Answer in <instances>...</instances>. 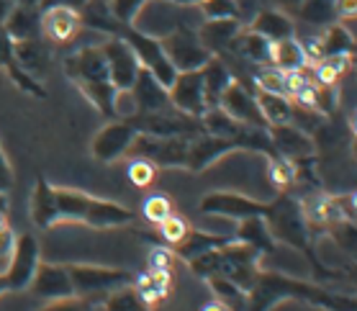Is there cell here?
I'll return each mask as SVG.
<instances>
[{"mask_svg":"<svg viewBox=\"0 0 357 311\" xmlns=\"http://www.w3.org/2000/svg\"><path fill=\"white\" fill-rule=\"evenodd\" d=\"M283 301H301L321 311H357L352 296L332 294L317 283L291 278L278 271H260L247 294V311H270Z\"/></svg>","mask_w":357,"mask_h":311,"instance_id":"6da1fadb","label":"cell"},{"mask_svg":"<svg viewBox=\"0 0 357 311\" xmlns=\"http://www.w3.org/2000/svg\"><path fill=\"white\" fill-rule=\"evenodd\" d=\"M265 224H268L270 234L275 242H283V245L298 250L309 265L314 268V275L317 278H340L342 271H334V268H326L324 262L317 257V247H314V234H311L309 224L303 219V208H301V201L296 196H291L288 190L278 193L275 201H268V213H265Z\"/></svg>","mask_w":357,"mask_h":311,"instance_id":"7a4b0ae2","label":"cell"},{"mask_svg":"<svg viewBox=\"0 0 357 311\" xmlns=\"http://www.w3.org/2000/svg\"><path fill=\"white\" fill-rule=\"evenodd\" d=\"M54 216L57 224H85L93 229H119L134 221V213L126 206L96 198L77 188L54 185Z\"/></svg>","mask_w":357,"mask_h":311,"instance_id":"3957f363","label":"cell"},{"mask_svg":"<svg viewBox=\"0 0 357 311\" xmlns=\"http://www.w3.org/2000/svg\"><path fill=\"white\" fill-rule=\"evenodd\" d=\"M65 75L77 85V91L96 106V111L106 119H119L116 116V98L119 91L108 77V65L103 59L100 47H80L65 59Z\"/></svg>","mask_w":357,"mask_h":311,"instance_id":"277c9868","label":"cell"},{"mask_svg":"<svg viewBox=\"0 0 357 311\" xmlns=\"http://www.w3.org/2000/svg\"><path fill=\"white\" fill-rule=\"evenodd\" d=\"M260 260H262V252H257L252 245L239 242V239H231V242L216 247V250L198 255L188 265H190V271L198 278L203 280L227 278L234 286H239L242 291L250 294V288L255 286V278L260 273Z\"/></svg>","mask_w":357,"mask_h":311,"instance_id":"5b68a950","label":"cell"},{"mask_svg":"<svg viewBox=\"0 0 357 311\" xmlns=\"http://www.w3.org/2000/svg\"><path fill=\"white\" fill-rule=\"evenodd\" d=\"M70 280H73V294L85 301L106 298L111 291L134 283L137 273L123 271V268H106V265H85V262H70L67 265Z\"/></svg>","mask_w":357,"mask_h":311,"instance_id":"8992f818","label":"cell"},{"mask_svg":"<svg viewBox=\"0 0 357 311\" xmlns=\"http://www.w3.org/2000/svg\"><path fill=\"white\" fill-rule=\"evenodd\" d=\"M126 121L139 131L149 137H167V139H195L203 134L201 119L185 116L175 108H162V111H149V114H131Z\"/></svg>","mask_w":357,"mask_h":311,"instance_id":"52a82bcc","label":"cell"},{"mask_svg":"<svg viewBox=\"0 0 357 311\" xmlns=\"http://www.w3.org/2000/svg\"><path fill=\"white\" fill-rule=\"evenodd\" d=\"M8 268L3 271V278L8 283V294H18V291H29L33 280V273L41 262V247L39 239L33 234H21L13 239L8 255Z\"/></svg>","mask_w":357,"mask_h":311,"instance_id":"ba28073f","label":"cell"},{"mask_svg":"<svg viewBox=\"0 0 357 311\" xmlns=\"http://www.w3.org/2000/svg\"><path fill=\"white\" fill-rule=\"evenodd\" d=\"M160 41H162V50L167 54V59H170L178 73L201 70L208 62V57H211L208 50L198 39V31H193V29H188L183 24L170 29V33H165Z\"/></svg>","mask_w":357,"mask_h":311,"instance_id":"9c48e42d","label":"cell"},{"mask_svg":"<svg viewBox=\"0 0 357 311\" xmlns=\"http://www.w3.org/2000/svg\"><path fill=\"white\" fill-rule=\"evenodd\" d=\"M201 213L206 216H224V219L231 221H244L252 219V216H262L268 213V204L265 201H257V198H250L244 193H234V190H213V193H206L198 204Z\"/></svg>","mask_w":357,"mask_h":311,"instance_id":"30bf717a","label":"cell"},{"mask_svg":"<svg viewBox=\"0 0 357 311\" xmlns=\"http://www.w3.org/2000/svg\"><path fill=\"white\" fill-rule=\"evenodd\" d=\"M137 134L139 131L126 119H114V121L103 123L98 129V134L90 142V155L96 157L98 162H106V165L116 162L123 155H129Z\"/></svg>","mask_w":357,"mask_h":311,"instance_id":"8fae6325","label":"cell"},{"mask_svg":"<svg viewBox=\"0 0 357 311\" xmlns=\"http://www.w3.org/2000/svg\"><path fill=\"white\" fill-rule=\"evenodd\" d=\"M188 139H167V137H149V134H137L131 144L129 155L144 157L155 167H180L185 170L188 160Z\"/></svg>","mask_w":357,"mask_h":311,"instance_id":"7c38bea8","label":"cell"},{"mask_svg":"<svg viewBox=\"0 0 357 311\" xmlns=\"http://www.w3.org/2000/svg\"><path fill=\"white\" fill-rule=\"evenodd\" d=\"M98 47L103 52V59H106L108 65V77H111L116 91H131V85L137 80L142 65H139L137 54L131 52L129 44L123 39H119V36H108Z\"/></svg>","mask_w":357,"mask_h":311,"instance_id":"4fadbf2b","label":"cell"},{"mask_svg":"<svg viewBox=\"0 0 357 311\" xmlns=\"http://www.w3.org/2000/svg\"><path fill=\"white\" fill-rule=\"evenodd\" d=\"M167 96H170V106L185 116L201 119L208 111L206 108V96H203L201 70H185V73L175 75L172 85L167 88Z\"/></svg>","mask_w":357,"mask_h":311,"instance_id":"5bb4252c","label":"cell"},{"mask_svg":"<svg viewBox=\"0 0 357 311\" xmlns=\"http://www.w3.org/2000/svg\"><path fill=\"white\" fill-rule=\"evenodd\" d=\"M219 108L239 123H247V126H268L265 119H262L260 106H257L255 91L239 80H231L227 85V91L221 93Z\"/></svg>","mask_w":357,"mask_h":311,"instance_id":"9a60e30c","label":"cell"},{"mask_svg":"<svg viewBox=\"0 0 357 311\" xmlns=\"http://www.w3.org/2000/svg\"><path fill=\"white\" fill-rule=\"evenodd\" d=\"M82 16L70 6H52L41 10V39L49 44H70L82 31Z\"/></svg>","mask_w":357,"mask_h":311,"instance_id":"2e32d148","label":"cell"},{"mask_svg":"<svg viewBox=\"0 0 357 311\" xmlns=\"http://www.w3.org/2000/svg\"><path fill=\"white\" fill-rule=\"evenodd\" d=\"M268 134L278 157H285V160H293V162L303 160V157H317L314 134L303 131L296 123H275V126H268Z\"/></svg>","mask_w":357,"mask_h":311,"instance_id":"e0dca14e","label":"cell"},{"mask_svg":"<svg viewBox=\"0 0 357 311\" xmlns=\"http://www.w3.org/2000/svg\"><path fill=\"white\" fill-rule=\"evenodd\" d=\"M229 152H236L234 142L231 139H224V137H213V134H198L195 139H190L188 144V160H185V170L190 172H203L206 167H211L221 160V157H227Z\"/></svg>","mask_w":357,"mask_h":311,"instance_id":"ac0fdd59","label":"cell"},{"mask_svg":"<svg viewBox=\"0 0 357 311\" xmlns=\"http://www.w3.org/2000/svg\"><path fill=\"white\" fill-rule=\"evenodd\" d=\"M29 291H31L33 296H39V298H47V301L75 296L67 265H57V262H39Z\"/></svg>","mask_w":357,"mask_h":311,"instance_id":"d6986e66","label":"cell"},{"mask_svg":"<svg viewBox=\"0 0 357 311\" xmlns=\"http://www.w3.org/2000/svg\"><path fill=\"white\" fill-rule=\"evenodd\" d=\"M129 93H131V100H134V114H149V111L170 108L167 88L149 70H144V67L139 70L137 80H134Z\"/></svg>","mask_w":357,"mask_h":311,"instance_id":"ffe728a7","label":"cell"},{"mask_svg":"<svg viewBox=\"0 0 357 311\" xmlns=\"http://www.w3.org/2000/svg\"><path fill=\"white\" fill-rule=\"evenodd\" d=\"M13 57H16V65L36 80H41L52 65V50H49V41L44 39L13 41Z\"/></svg>","mask_w":357,"mask_h":311,"instance_id":"44dd1931","label":"cell"},{"mask_svg":"<svg viewBox=\"0 0 357 311\" xmlns=\"http://www.w3.org/2000/svg\"><path fill=\"white\" fill-rule=\"evenodd\" d=\"M247 29L265 36L270 44L283 41V39H288V36H296V31H293V18L285 16L283 10H278V8H260V13L247 24Z\"/></svg>","mask_w":357,"mask_h":311,"instance_id":"7402d4cb","label":"cell"},{"mask_svg":"<svg viewBox=\"0 0 357 311\" xmlns=\"http://www.w3.org/2000/svg\"><path fill=\"white\" fill-rule=\"evenodd\" d=\"M239 31H242V24L234 21V18H227V21H203V26L198 29V39L208 50V54L219 57V54H224L229 50V44L234 41V36Z\"/></svg>","mask_w":357,"mask_h":311,"instance_id":"603a6c76","label":"cell"},{"mask_svg":"<svg viewBox=\"0 0 357 311\" xmlns=\"http://www.w3.org/2000/svg\"><path fill=\"white\" fill-rule=\"evenodd\" d=\"M203 75V96H206V108H219L221 93L227 91V85L234 80V75L229 65L221 57H208V62L201 67Z\"/></svg>","mask_w":357,"mask_h":311,"instance_id":"cb8c5ba5","label":"cell"},{"mask_svg":"<svg viewBox=\"0 0 357 311\" xmlns=\"http://www.w3.org/2000/svg\"><path fill=\"white\" fill-rule=\"evenodd\" d=\"M134 288L139 291V296L144 298L152 309L160 306L162 301H167L172 294V273H165V271H155V268H149L146 273L142 275H134Z\"/></svg>","mask_w":357,"mask_h":311,"instance_id":"d4e9b609","label":"cell"},{"mask_svg":"<svg viewBox=\"0 0 357 311\" xmlns=\"http://www.w3.org/2000/svg\"><path fill=\"white\" fill-rule=\"evenodd\" d=\"M234 239V234H229V237H221V234H211V232H201V229H188L185 239L180 242L178 247H170L172 252H175V257L183 262H190L195 260L198 255L208 252V250H216V247L227 245V242H231Z\"/></svg>","mask_w":357,"mask_h":311,"instance_id":"484cf974","label":"cell"},{"mask_svg":"<svg viewBox=\"0 0 357 311\" xmlns=\"http://www.w3.org/2000/svg\"><path fill=\"white\" fill-rule=\"evenodd\" d=\"M31 221L39 229H52L57 227V216H54V185L39 175L33 183L31 196Z\"/></svg>","mask_w":357,"mask_h":311,"instance_id":"4316f807","label":"cell"},{"mask_svg":"<svg viewBox=\"0 0 357 311\" xmlns=\"http://www.w3.org/2000/svg\"><path fill=\"white\" fill-rule=\"evenodd\" d=\"M3 26H6V31H8V36L13 41L41 39V8L16 6Z\"/></svg>","mask_w":357,"mask_h":311,"instance_id":"83f0119b","label":"cell"},{"mask_svg":"<svg viewBox=\"0 0 357 311\" xmlns=\"http://www.w3.org/2000/svg\"><path fill=\"white\" fill-rule=\"evenodd\" d=\"M270 65L275 67V70H280V73L291 75L303 70V67H309V59H306V52L301 47V41L296 36H288V39L273 44V50H270Z\"/></svg>","mask_w":357,"mask_h":311,"instance_id":"f1b7e54d","label":"cell"},{"mask_svg":"<svg viewBox=\"0 0 357 311\" xmlns=\"http://www.w3.org/2000/svg\"><path fill=\"white\" fill-rule=\"evenodd\" d=\"M234 239L247 242V245H252L262 255H268L275 250V239H273V234H270L268 224H265L262 216H252V219L239 221V224H236V232H234Z\"/></svg>","mask_w":357,"mask_h":311,"instance_id":"f546056e","label":"cell"},{"mask_svg":"<svg viewBox=\"0 0 357 311\" xmlns=\"http://www.w3.org/2000/svg\"><path fill=\"white\" fill-rule=\"evenodd\" d=\"M255 98H257V106H260L262 119H265L268 126L291 123V111H293L291 98L278 96V93H265V91H255Z\"/></svg>","mask_w":357,"mask_h":311,"instance_id":"4dcf8cb0","label":"cell"},{"mask_svg":"<svg viewBox=\"0 0 357 311\" xmlns=\"http://www.w3.org/2000/svg\"><path fill=\"white\" fill-rule=\"evenodd\" d=\"M349 70H352V54H337V57H324L314 62L311 77L319 85H337Z\"/></svg>","mask_w":357,"mask_h":311,"instance_id":"1f68e13d","label":"cell"},{"mask_svg":"<svg viewBox=\"0 0 357 311\" xmlns=\"http://www.w3.org/2000/svg\"><path fill=\"white\" fill-rule=\"evenodd\" d=\"M103 309L106 311H155L142 296H139L134 283H126V286L111 291V294L103 298Z\"/></svg>","mask_w":357,"mask_h":311,"instance_id":"d6a6232c","label":"cell"},{"mask_svg":"<svg viewBox=\"0 0 357 311\" xmlns=\"http://www.w3.org/2000/svg\"><path fill=\"white\" fill-rule=\"evenodd\" d=\"M296 16H298L303 24L324 29V26L337 21L334 0H301V6L296 8Z\"/></svg>","mask_w":357,"mask_h":311,"instance_id":"836d02e7","label":"cell"},{"mask_svg":"<svg viewBox=\"0 0 357 311\" xmlns=\"http://www.w3.org/2000/svg\"><path fill=\"white\" fill-rule=\"evenodd\" d=\"M252 88L265 93H278V96L288 98V77L273 65H262L252 70Z\"/></svg>","mask_w":357,"mask_h":311,"instance_id":"e575fe53","label":"cell"},{"mask_svg":"<svg viewBox=\"0 0 357 311\" xmlns=\"http://www.w3.org/2000/svg\"><path fill=\"white\" fill-rule=\"evenodd\" d=\"M208 286H211L213 296H216L221 303H227L231 311H247V291H242L239 286H234L231 280L208 278Z\"/></svg>","mask_w":357,"mask_h":311,"instance_id":"d590c367","label":"cell"},{"mask_svg":"<svg viewBox=\"0 0 357 311\" xmlns=\"http://www.w3.org/2000/svg\"><path fill=\"white\" fill-rule=\"evenodd\" d=\"M268 170H270V183L278 188V193L293 188V183H296V165H293V160H285V157H270Z\"/></svg>","mask_w":357,"mask_h":311,"instance_id":"8d00e7d4","label":"cell"},{"mask_svg":"<svg viewBox=\"0 0 357 311\" xmlns=\"http://www.w3.org/2000/svg\"><path fill=\"white\" fill-rule=\"evenodd\" d=\"M188 229H190V227H188V221L183 219V216H178L175 211H172L165 221L157 224V234H160V239H162L165 247H178L180 242L185 239Z\"/></svg>","mask_w":357,"mask_h":311,"instance_id":"74e56055","label":"cell"},{"mask_svg":"<svg viewBox=\"0 0 357 311\" xmlns=\"http://www.w3.org/2000/svg\"><path fill=\"white\" fill-rule=\"evenodd\" d=\"M195 6H198L206 21H227V18L239 21L236 0H198Z\"/></svg>","mask_w":357,"mask_h":311,"instance_id":"f35d334b","label":"cell"},{"mask_svg":"<svg viewBox=\"0 0 357 311\" xmlns=\"http://www.w3.org/2000/svg\"><path fill=\"white\" fill-rule=\"evenodd\" d=\"M175 211L172 208V201L167 196H162V193H155V196H149L142 204V213H144V219L149 221V224H160V221H165L170 213Z\"/></svg>","mask_w":357,"mask_h":311,"instance_id":"ab89813d","label":"cell"},{"mask_svg":"<svg viewBox=\"0 0 357 311\" xmlns=\"http://www.w3.org/2000/svg\"><path fill=\"white\" fill-rule=\"evenodd\" d=\"M157 170H160V167H155L149 160H144V157H134L129 165L131 185H137V188H149V185L157 181Z\"/></svg>","mask_w":357,"mask_h":311,"instance_id":"60d3db41","label":"cell"},{"mask_svg":"<svg viewBox=\"0 0 357 311\" xmlns=\"http://www.w3.org/2000/svg\"><path fill=\"white\" fill-rule=\"evenodd\" d=\"M39 311H93V303L77 298V296H70V298H54L47 306H41Z\"/></svg>","mask_w":357,"mask_h":311,"instance_id":"b9f144b4","label":"cell"},{"mask_svg":"<svg viewBox=\"0 0 357 311\" xmlns=\"http://www.w3.org/2000/svg\"><path fill=\"white\" fill-rule=\"evenodd\" d=\"M16 67V57H13V39L8 36L6 26L0 24V70L8 75Z\"/></svg>","mask_w":357,"mask_h":311,"instance_id":"7bdbcfd3","label":"cell"},{"mask_svg":"<svg viewBox=\"0 0 357 311\" xmlns=\"http://www.w3.org/2000/svg\"><path fill=\"white\" fill-rule=\"evenodd\" d=\"M13 181H16V175H13V167H10L8 157H6L3 142H0V193H8V190L13 188Z\"/></svg>","mask_w":357,"mask_h":311,"instance_id":"ee69618b","label":"cell"},{"mask_svg":"<svg viewBox=\"0 0 357 311\" xmlns=\"http://www.w3.org/2000/svg\"><path fill=\"white\" fill-rule=\"evenodd\" d=\"M334 13H337V21L342 26H347L357 13V0H334Z\"/></svg>","mask_w":357,"mask_h":311,"instance_id":"f6af8a7d","label":"cell"},{"mask_svg":"<svg viewBox=\"0 0 357 311\" xmlns=\"http://www.w3.org/2000/svg\"><path fill=\"white\" fill-rule=\"evenodd\" d=\"M10 247H13V234L6 224V216H0V255L10 252Z\"/></svg>","mask_w":357,"mask_h":311,"instance_id":"bcb514c9","label":"cell"},{"mask_svg":"<svg viewBox=\"0 0 357 311\" xmlns=\"http://www.w3.org/2000/svg\"><path fill=\"white\" fill-rule=\"evenodd\" d=\"M88 0H41L39 3V8L44 10V8H52V6H70V8H77L80 10L82 6H85Z\"/></svg>","mask_w":357,"mask_h":311,"instance_id":"7dc6e473","label":"cell"},{"mask_svg":"<svg viewBox=\"0 0 357 311\" xmlns=\"http://www.w3.org/2000/svg\"><path fill=\"white\" fill-rule=\"evenodd\" d=\"M13 8H16V0H0V24H6Z\"/></svg>","mask_w":357,"mask_h":311,"instance_id":"c3c4849f","label":"cell"},{"mask_svg":"<svg viewBox=\"0 0 357 311\" xmlns=\"http://www.w3.org/2000/svg\"><path fill=\"white\" fill-rule=\"evenodd\" d=\"M201 311H231V309H229L227 303H221L219 298H213V301H208V303H206V306H203Z\"/></svg>","mask_w":357,"mask_h":311,"instance_id":"681fc988","label":"cell"},{"mask_svg":"<svg viewBox=\"0 0 357 311\" xmlns=\"http://www.w3.org/2000/svg\"><path fill=\"white\" fill-rule=\"evenodd\" d=\"M8 208H10L8 193H0V216H8Z\"/></svg>","mask_w":357,"mask_h":311,"instance_id":"f907efd6","label":"cell"},{"mask_svg":"<svg viewBox=\"0 0 357 311\" xmlns=\"http://www.w3.org/2000/svg\"><path fill=\"white\" fill-rule=\"evenodd\" d=\"M278 3H280V6H285V8H293V10L301 6V0H278Z\"/></svg>","mask_w":357,"mask_h":311,"instance_id":"816d5d0a","label":"cell"},{"mask_svg":"<svg viewBox=\"0 0 357 311\" xmlns=\"http://www.w3.org/2000/svg\"><path fill=\"white\" fill-rule=\"evenodd\" d=\"M41 0H16V6H31V8H39Z\"/></svg>","mask_w":357,"mask_h":311,"instance_id":"f5cc1de1","label":"cell"},{"mask_svg":"<svg viewBox=\"0 0 357 311\" xmlns=\"http://www.w3.org/2000/svg\"><path fill=\"white\" fill-rule=\"evenodd\" d=\"M8 294V283H6V278H3V273H0V296Z\"/></svg>","mask_w":357,"mask_h":311,"instance_id":"db71d44e","label":"cell"},{"mask_svg":"<svg viewBox=\"0 0 357 311\" xmlns=\"http://www.w3.org/2000/svg\"><path fill=\"white\" fill-rule=\"evenodd\" d=\"M100 3H108V0H100Z\"/></svg>","mask_w":357,"mask_h":311,"instance_id":"11a10c76","label":"cell"}]
</instances>
